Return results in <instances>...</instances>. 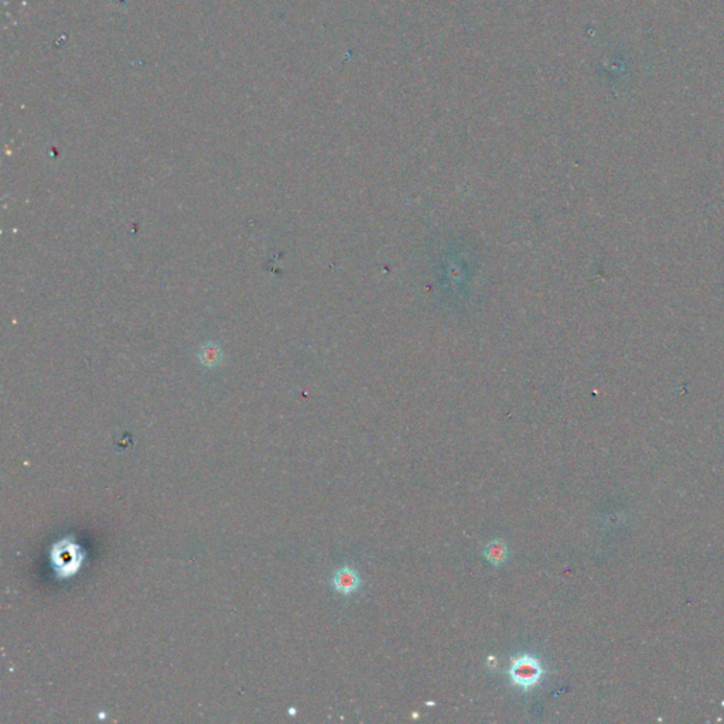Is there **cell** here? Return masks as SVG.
Returning a JSON list of instances; mask_svg holds the SVG:
<instances>
[{
    "label": "cell",
    "instance_id": "6da1fadb",
    "mask_svg": "<svg viewBox=\"0 0 724 724\" xmlns=\"http://www.w3.org/2000/svg\"><path fill=\"white\" fill-rule=\"evenodd\" d=\"M85 557L86 553L74 535L64 536L50 549V563L59 580L74 578L81 571Z\"/></svg>",
    "mask_w": 724,
    "mask_h": 724
},
{
    "label": "cell",
    "instance_id": "7a4b0ae2",
    "mask_svg": "<svg viewBox=\"0 0 724 724\" xmlns=\"http://www.w3.org/2000/svg\"><path fill=\"white\" fill-rule=\"evenodd\" d=\"M543 677L541 661L532 655H521L512 659L509 666V678L512 685L518 686L524 692L535 688Z\"/></svg>",
    "mask_w": 724,
    "mask_h": 724
},
{
    "label": "cell",
    "instance_id": "3957f363",
    "mask_svg": "<svg viewBox=\"0 0 724 724\" xmlns=\"http://www.w3.org/2000/svg\"><path fill=\"white\" fill-rule=\"evenodd\" d=\"M359 585H361V579H359L358 573L354 571V568L347 567V566L338 568L333 579L334 590L344 596H349L354 591H356Z\"/></svg>",
    "mask_w": 724,
    "mask_h": 724
},
{
    "label": "cell",
    "instance_id": "277c9868",
    "mask_svg": "<svg viewBox=\"0 0 724 724\" xmlns=\"http://www.w3.org/2000/svg\"><path fill=\"white\" fill-rule=\"evenodd\" d=\"M484 555H485L487 560L492 566L499 567L508 559V549H506V545L502 541H492V542H490L487 545V548L484 550Z\"/></svg>",
    "mask_w": 724,
    "mask_h": 724
}]
</instances>
